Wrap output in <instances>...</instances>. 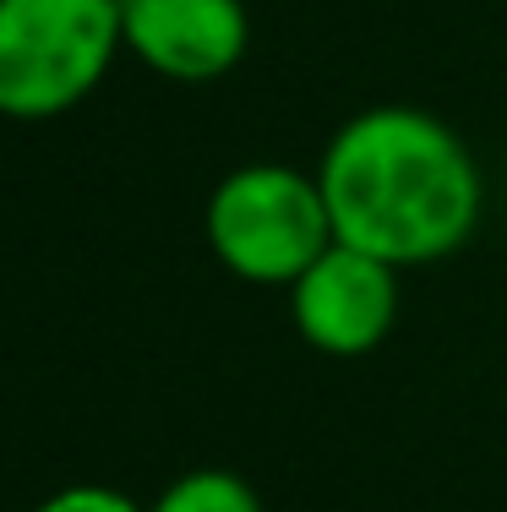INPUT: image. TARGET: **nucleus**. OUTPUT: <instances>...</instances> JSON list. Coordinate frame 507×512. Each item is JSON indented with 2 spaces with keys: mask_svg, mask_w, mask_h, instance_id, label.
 Segmentation results:
<instances>
[{
  "mask_svg": "<svg viewBox=\"0 0 507 512\" xmlns=\"http://www.w3.org/2000/svg\"><path fill=\"white\" fill-rule=\"evenodd\" d=\"M338 246L388 267H431L480 224V164L448 120L409 104L349 115L317 164Z\"/></svg>",
  "mask_w": 507,
  "mask_h": 512,
  "instance_id": "1",
  "label": "nucleus"
},
{
  "mask_svg": "<svg viewBox=\"0 0 507 512\" xmlns=\"http://www.w3.org/2000/svg\"><path fill=\"white\" fill-rule=\"evenodd\" d=\"M120 50V0H0V115H66L99 93Z\"/></svg>",
  "mask_w": 507,
  "mask_h": 512,
  "instance_id": "2",
  "label": "nucleus"
},
{
  "mask_svg": "<svg viewBox=\"0 0 507 512\" xmlns=\"http://www.w3.org/2000/svg\"><path fill=\"white\" fill-rule=\"evenodd\" d=\"M333 218L317 169L246 164L208 197V246L246 284H295L333 246Z\"/></svg>",
  "mask_w": 507,
  "mask_h": 512,
  "instance_id": "3",
  "label": "nucleus"
},
{
  "mask_svg": "<svg viewBox=\"0 0 507 512\" xmlns=\"http://www.w3.org/2000/svg\"><path fill=\"white\" fill-rule=\"evenodd\" d=\"M289 316H295V333L317 355L360 360L388 344L398 322V267L333 240L289 284Z\"/></svg>",
  "mask_w": 507,
  "mask_h": 512,
  "instance_id": "4",
  "label": "nucleus"
},
{
  "mask_svg": "<svg viewBox=\"0 0 507 512\" xmlns=\"http://www.w3.org/2000/svg\"><path fill=\"white\" fill-rule=\"evenodd\" d=\"M126 55L169 82H219L251 44L240 0H120Z\"/></svg>",
  "mask_w": 507,
  "mask_h": 512,
  "instance_id": "5",
  "label": "nucleus"
},
{
  "mask_svg": "<svg viewBox=\"0 0 507 512\" xmlns=\"http://www.w3.org/2000/svg\"><path fill=\"white\" fill-rule=\"evenodd\" d=\"M148 512H262V496L229 469H191L169 480Z\"/></svg>",
  "mask_w": 507,
  "mask_h": 512,
  "instance_id": "6",
  "label": "nucleus"
},
{
  "mask_svg": "<svg viewBox=\"0 0 507 512\" xmlns=\"http://www.w3.org/2000/svg\"><path fill=\"white\" fill-rule=\"evenodd\" d=\"M33 512H142L126 491H110V485H66V491L44 496Z\"/></svg>",
  "mask_w": 507,
  "mask_h": 512,
  "instance_id": "7",
  "label": "nucleus"
}]
</instances>
